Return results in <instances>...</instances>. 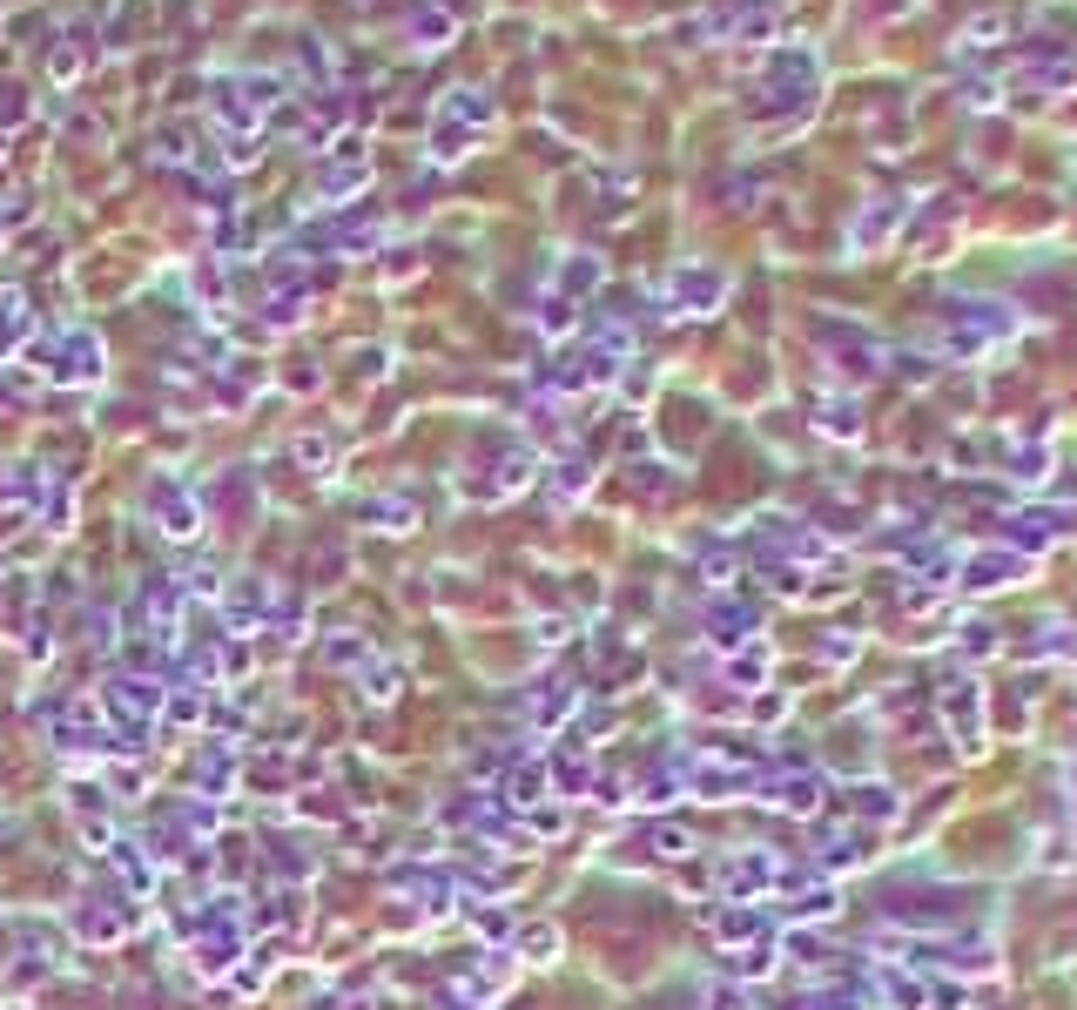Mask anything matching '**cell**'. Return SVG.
<instances>
[{"mask_svg":"<svg viewBox=\"0 0 1077 1010\" xmlns=\"http://www.w3.org/2000/svg\"><path fill=\"white\" fill-rule=\"evenodd\" d=\"M269 109H277V81H269V75H249V81H223V88H215V122L236 129L243 142L263 129Z\"/></svg>","mask_w":1077,"mask_h":1010,"instance_id":"obj_1","label":"cell"},{"mask_svg":"<svg viewBox=\"0 0 1077 1010\" xmlns=\"http://www.w3.org/2000/svg\"><path fill=\"white\" fill-rule=\"evenodd\" d=\"M27 324H34L27 303H21V297H0V357H8V351L27 337Z\"/></svg>","mask_w":1077,"mask_h":1010,"instance_id":"obj_4","label":"cell"},{"mask_svg":"<svg viewBox=\"0 0 1077 1010\" xmlns=\"http://www.w3.org/2000/svg\"><path fill=\"white\" fill-rule=\"evenodd\" d=\"M54 378H68V385H101V337H95V331H75V337L62 344Z\"/></svg>","mask_w":1077,"mask_h":1010,"instance_id":"obj_2","label":"cell"},{"mask_svg":"<svg viewBox=\"0 0 1077 1010\" xmlns=\"http://www.w3.org/2000/svg\"><path fill=\"white\" fill-rule=\"evenodd\" d=\"M81 68H88V55H81V47H54V62H47V75L62 81V88H68V81H81Z\"/></svg>","mask_w":1077,"mask_h":1010,"instance_id":"obj_5","label":"cell"},{"mask_svg":"<svg viewBox=\"0 0 1077 1010\" xmlns=\"http://www.w3.org/2000/svg\"><path fill=\"white\" fill-rule=\"evenodd\" d=\"M155 512H162V533H176V540H196L202 533V512H196V499L182 492H169V486H155Z\"/></svg>","mask_w":1077,"mask_h":1010,"instance_id":"obj_3","label":"cell"}]
</instances>
